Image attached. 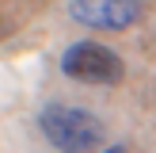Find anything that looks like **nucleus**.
Instances as JSON below:
<instances>
[{
  "instance_id": "20e7f679",
  "label": "nucleus",
  "mask_w": 156,
  "mask_h": 153,
  "mask_svg": "<svg viewBox=\"0 0 156 153\" xmlns=\"http://www.w3.org/2000/svg\"><path fill=\"white\" fill-rule=\"evenodd\" d=\"M107 153H122V149H107Z\"/></svg>"
},
{
  "instance_id": "f03ea898",
  "label": "nucleus",
  "mask_w": 156,
  "mask_h": 153,
  "mask_svg": "<svg viewBox=\"0 0 156 153\" xmlns=\"http://www.w3.org/2000/svg\"><path fill=\"white\" fill-rule=\"evenodd\" d=\"M61 69L73 80H84V84H114V80H122V58L111 54L107 46H99V42L69 46L65 58H61Z\"/></svg>"
},
{
  "instance_id": "7ed1b4c3",
  "label": "nucleus",
  "mask_w": 156,
  "mask_h": 153,
  "mask_svg": "<svg viewBox=\"0 0 156 153\" xmlns=\"http://www.w3.org/2000/svg\"><path fill=\"white\" fill-rule=\"evenodd\" d=\"M73 19L95 31H126L141 15V0H73Z\"/></svg>"
},
{
  "instance_id": "f257e3e1",
  "label": "nucleus",
  "mask_w": 156,
  "mask_h": 153,
  "mask_svg": "<svg viewBox=\"0 0 156 153\" xmlns=\"http://www.w3.org/2000/svg\"><path fill=\"white\" fill-rule=\"evenodd\" d=\"M38 126L50 138V145H57L61 153H91L103 142V122L91 111H80L69 103H50L38 115Z\"/></svg>"
}]
</instances>
